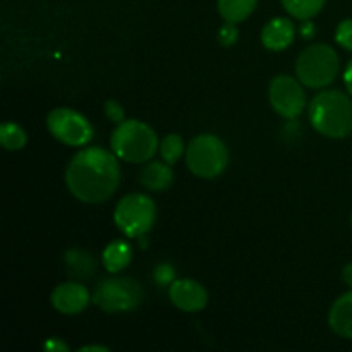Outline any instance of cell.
Here are the masks:
<instances>
[{
	"label": "cell",
	"instance_id": "cell-10",
	"mask_svg": "<svg viewBox=\"0 0 352 352\" xmlns=\"http://www.w3.org/2000/svg\"><path fill=\"white\" fill-rule=\"evenodd\" d=\"M168 298L174 302L175 308L186 313L203 311L208 305V291L192 278H179L170 284Z\"/></svg>",
	"mask_w": 352,
	"mask_h": 352
},
{
	"label": "cell",
	"instance_id": "cell-3",
	"mask_svg": "<svg viewBox=\"0 0 352 352\" xmlns=\"http://www.w3.org/2000/svg\"><path fill=\"white\" fill-rule=\"evenodd\" d=\"M110 148L119 160L127 164H144L160 150V143L157 133L148 124L138 119H126L113 129Z\"/></svg>",
	"mask_w": 352,
	"mask_h": 352
},
{
	"label": "cell",
	"instance_id": "cell-24",
	"mask_svg": "<svg viewBox=\"0 0 352 352\" xmlns=\"http://www.w3.org/2000/svg\"><path fill=\"white\" fill-rule=\"evenodd\" d=\"M237 36H239V31H237L236 24L232 23H226L219 30V41L223 47H232L237 41Z\"/></svg>",
	"mask_w": 352,
	"mask_h": 352
},
{
	"label": "cell",
	"instance_id": "cell-18",
	"mask_svg": "<svg viewBox=\"0 0 352 352\" xmlns=\"http://www.w3.org/2000/svg\"><path fill=\"white\" fill-rule=\"evenodd\" d=\"M0 143L9 151L23 150L28 143V134L19 124L7 120L0 126Z\"/></svg>",
	"mask_w": 352,
	"mask_h": 352
},
{
	"label": "cell",
	"instance_id": "cell-21",
	"mask_svg": "<svg viewBox=\"0 0 352 352\" xmlns=\"http://www.w3.org/2000/svg\"><path fill=\"white\" fill-rule=\"evenodd\" d=\"M336 40L340 47L352 52V19H344L342 23L337 26Z\"/></svg>",
	"mask_w": 352,
	"mask_h": 352
},
{
	"label": "cell",
	"instance_id": "cell-12",
	"mask_svg": "<svg viewBox=\"0 0 352 352\" xmlns=\"http://www.w3.org/2000/svg\"><path fill=\"white\" fill-rule=\"evenodd\" d=\"M296 38V28L287 17H275L268 21L261 30V43L267 50L282 52L292 45Z\"/></svg>",
	"mask_w": 352,
	"mask_h": 352
},
{
	"label": "cell",
	"instance_id": "cell-22",
	"mask_svg": "<svg viewBox=\"0 0 352 352\" xmlns=\"http://www.w3.org/2000/svg\"><path fill=\"white\" fill-rule=\"evenodd\" d=\"M153 278L158 285H170L175 280V270L172 265L160 263L153 272Z\"/></svg>",
	"mask_w": 352,
	"mask_h": 352
},
{
	"label": "cell",
	"instance_id": "cell-6",
	"mask_svg": "<svg viewBox=\"0 0 352 352\" xmlns=\"http://www.w3.org/2000/svg\"><path fill=\"white\" fill-rule=\"evenodd\" d=\"M157 219V206L153 199L141 192H131L124 196L116 206L113 222L124 236L140 239L148 234Z\"/></svg>",
	"mask_w": 352,
	"mask_h": 352
},
{
	"label": "cell",
	"instance_id": "cell-28",
	"mask_svg": "<svg viewBox=\"0 0 352 352\" xmlns=\"http://www.w3.org/2000/svg\"><path fill=\"white\" fill-rule=\"evenodd\" d=\"M342 278H344V282H346V284L349 285V287L352 289V263L346 265V267H344V270H342Z\"/></svg>",
	"mask_w": 352,
	"mask_h": 352
},
{
	"label": "cell",
	"instance_id": "cell-29",
	"mask_svg": "<svg viewBox=\"0 0 352 352\" xmlns=\"http://www.w3.org/2000/svg\"><path fill=\"white\" fill-rule=\"evenodd\" d=\"M88 351H100V352H109V347L98 346V344H91V346H82L79 347V352H88Z\"/></svg>",
	"mask_w": 352,
	"mask_h": 352
},
{
	"label": "cell",
	"instance_id": "cell-9",
	"mask_svg": "<svg viewBox=\"0 0 352 352\" xmlns=\"http://www.w3.org/2000/svg\"><path fill=\"white\" fill-rule=\"evenodd\" d=\"M270 105L278 116L285 119H296L302 113L306 105V95L302 86L291 76L280 74L272 79L268 88Z\"/></svg>",
	"mask_w": 352,
	"mask_h": 352
},
{
	"label": "cell",
	"instance_id": "cell-17",
	"mask_svg": "<svg viewBox=\"0 0 352 352\" xmlns=\"http://www.w3.org/2000/svg\"><path fill=\"white\" fill-rule=\"evenodd\" d=\"M256 3L258 0H219V12L226 23L237 24L253 14Z\"/></svg>",
	"mask_w": 352,
	"mask_h": 352
},
{
	"label": "cell",
	"instance_id": "cell-20",
	"mask_svg": "<svg viewBox=\"0 0 352 352\" xmlns=\"http://www.w3.org/2000/svg\"><path fill=\"white\" fill-rule=\"evenodd\" d=\"M184 141L179 134H167V136L162 140L160 143V155H162V160L168 165H174L177 164L179 158L182 157L184 153Z\"/></svg>",
	"mask_w": 352,
	"mask_h": 352
},
{
	"label": "cell",
	"instance_id": "cell-26",
	"mask_svg": "<svg viewBox=\"0 0 352 352\" xmlns=\"http://www.w3.org/2000/svg\"><path fill=\"white\" fill-rule=\"evenodd\" d=\"M344 82H346V88L352 96V60L347 64L346 71H344Z\"/></svg>",
	"mask_w": 352,
	"mask_h": 352
},
{
	"label": "cell",
	"instance_id": "cell-11",
	"mask_svg": "<svg viewBox=\"0 0 352 352\" xmlns=\"http://www.w3.org/2000/svg\"><path fill=\"white\" fill-rule=\"evenodd\" d=\"M91 301L88 289L79 282H64L52 291L50 302L60 315H79Z\"/></svg>",
	"mask_w": 352,
	"mask_h": 352
},
{
	"label": "cell",
	"instance_id": "cell-15",
	"mask_svg": "<svg viewBox=\"0 0 352 352\" xmlns=\"http://www.w3.org/2000/svg\"><path fill=\"white\" fill-rule=\"evenodd\" d=\"M67 274L76 280H88L96 270V260L91 253L85 250H69L65 253Z\"/></svg>",
	"mask_w": 352,
	"mask_h": 352
},
{
	"label": "cell",
	"instance_id": "cell-16",
	"mask_svg": "<svg viewBox=\"0 0 352 352\" xmlns=\"http://www.w3.org/2000/svg\"><path fill=\"white\" fill-rule=\"evenodd\" d=\"M133 260V248L124 241H113L103 250L102 263L110 274H119L124 268L129 267Z\"/></svg>",
	"mask_w": 352,
	"mask_h": 352
},
{
	"label": "cell",
	"instance_id": "cell-1",
	"mask_svg": "<svg viewBox=\"0 0 352 352\" xmlns=\"http://www.w3.org/2000/svg\"><path fill=\"white\" fill-rule=\"evenodd\" d=\"M65 184L82 203H103L119 189L120 165L113 151L100 146L82 148L65 170Z\"/></svg>",
	"mask_w": 352,
	"mask_h": 352
},
{
	"label": "cell",
	"instance_id": "cell-25",
	"mask_svg": "<svg viewBox=\"0 0 352 352\" xmlns=\"http://www.w3.org/2000/svg\"><path fill=\"white\" fill-rule=\"evenodd\" d=\"M43 349L48 352H65L69 351V346L62 339H55V337H52V339L45 340Z\"/></svg>",
	"mask_w": 352,
	"mask_h": 352
},
{
	"label": "cell",
	"instance_id": "cell-5",
	"mask_svg": "<svg viewBox=\"0 0 352 352\" xmlns=\"http://www.w3.org/2000/svg\"><path fill=\"white\" fill-rule=\"evenodd\" d=\"M186 164L196 177H219L229 165V150L215 134H199L186 148Z\"/></svg>",
	"mask_w": 352,
	"mask_h": 352
},
{
	"label": "cell",
	"instance_id": "cell-7",
	"mask_svg": "<svg viewBox=\"0 0 352 352\" xmlns=\"http://www.w3.org/2000/svg\"><path fill=\"white\" fill-rule=\"evenodd\" d=\"M91 301L105 313H129L143 301V287L131 277L105 278L96 285Z\"/></svg>",
	"mask_w": 352,
	"mask_h": 352
},
{
	"label": "cell",
	"instance_id": "cell-27",
	"mask_svg": "<svg viewBox=\"0 0 352 352\" xmlns=\"http://www.w3.org/2000/svg\"><path fill=\"white\" fill-rule=\"evenodd\" d=\"M301 34L305 38H313V34H315V26H313V23H309V19H306L301 24Z\"/></svg>",
	"mask_w": 352,
	"mask_h": 352
},
{
	"label": "cell",
	"instance_id": "cell-23",
	"mask_svg": "<svg viewBox=\"0 0 352 352\" xmlns=\"http://www.w3.org/2000/svg\"><path fill=\"white\" fill-rule=\"evenodd\" d=\"M105 116L110 122L120 124L126 120V112H124L122 105L117 100H107L105 102Z\"/></svg>",
	"mask_w": 352,
	"mask_h": 352
},
{
	"label": "cell",
	"instance_id": "cell-4",
	"mask_svg": "<svg viewBox=\"0 0 352 352\" xmlns=\"http://www.w3.org/2000/svg\"><path fill=\"white\" fill-rule=\"evenodd\" d=\"M339 55L330 45L316 43L299 54L296 60V74L308 88H325L336 81L339 74Z\"/></svg>",
	"mask_w": 352,
	"mask_h": 352
},
{
	"label": "cell",
	"instance_id": "cell-13",
	"mask_svg": "<svg viewBox=\"0 0 352 352\" xmlns=\"http://www.w3.org/2000/svg\"><path fill=\"white\" fill-rule=\"evenodd\" d=\"M329 325L337 336L352 339V289L332 305L329 313Z\"/></svg>",
	"mask_w": 352,
	"mask_h": 352
},
{
	"label": "cell",
	"instance_id": "cell-8",
	"mask_svg": "<svg viewBox=\"0 0 352 352\" xmlns=\"http://www.w3.org/2000/svg\"><path fill=\"white\" fill-rule=\"evenodd\" d=\"M48 133L67 146H86L93 140V126L78 110L58 107L47 117Z\"/></svg>",
	"mask_w": 352,
	"mask_h": 352
},
{
	"label": "cell",
	"instance_id": "cell-30",
	"mask_svg": "<svg viewBox=\"0 0 352 352\" xmlns=\"http://www.w3.org/2000/svg\"><path fill=\"white\" fill-rule=\"evenodd\" d=\"M351 222H352V219H351Z\"/></svg>",
	"mask_w": 352,
	"mask_h": 352
},
{
	"label": "cell",
	"instance_id": "cell-19",
	"mask_svg": "<svg viewBox=\"0 0 352 352\" xmlns=\"http://www.w3.org/2000/svg\"><path fill=\"white\" fill-rule=\"evenodd\" d=\"M284 9L296 19H311L325 6V0H280Z\"/></svg>",
	"mask_w": 352,
	"mask_h": 352
},
{
	"label": "cell",
	"instance_id": "cell-14",
	"mask_svg": "<svg viewBox=\"0 0 352 352\" xmlns=\"http://www.w3.org/2000/svg\"><path fill=\"white\" fill-rule=\"evenodd\" d=\"M140 182L150 191H165L174 182V172L165 162H150L140 172Z\"/></svg>",
	"mask_w": 352,
	"mask_h": 352
},
{
	"label": "cell",
	"instance_id": "cell-2",
	"mask_svg": "<svg viewBox=\"0 0 352 352\" xmlns=\"http://www.w3.org/2000/svg\"><path fill=\"white\" fill-rule=\"evenodd\" d=\"M309 120L316 133L342 140L352 133V100L340 89L320 91L309 103Z\"/></svg>",
	"mask_w": 352,
	"mask_h": 352
}]
</instances>
